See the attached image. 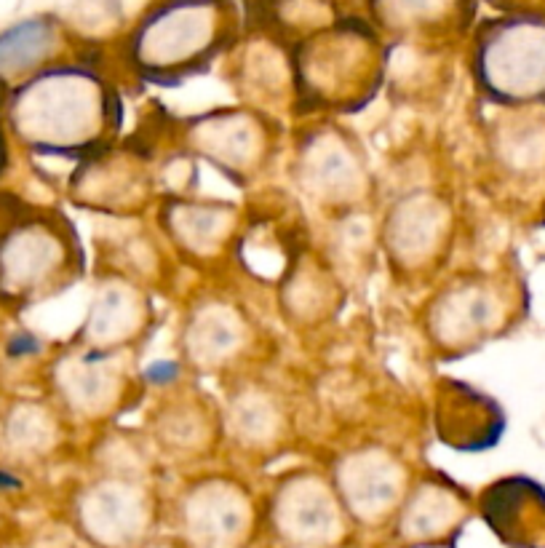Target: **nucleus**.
Masks as SVG:
<instances>
[{
	"mask_svg": "<svg viewBox=\"0 0 545 548\" xmlns=\"http://www.w3.org/2000/svg\"><path fill=\"white\" fill-rule=\"evenodd\" d=\"M49 30L41 22H25L0 35V65H25L46 46Z\"/></svg>",
	"mask_w": 545,
	"mask_h": 548,
	"instance_id": "obj_1",
	"label": "nucleus"
}]
</instances>
